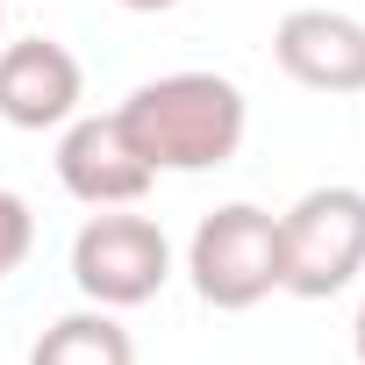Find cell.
I'll use <instances>...</instances> for the list:
<instances>
[{
    "instance_id": "cell-1",
    "label": "cell",
    "mask_w": 365,
    "mask_h": 365,
    "mask_svg": "<svg viewBox=\"0 0 365 365\" xmlns=\"http://www.w3.org/2000/svg\"><path fill=\"white\" fill-rule=\"evenodd\" d=\"M115 115H122V129H129V143L143 150L150 172H222L244 150V129H251V101L222 72L143 79Z\"/></svg>"
},
{
    "instance_id": "cell-2",
    "label": "cell",
    "mask_w": 365,
    "mask_h": 365,
    "mask_svg": "<svg viewBox=\"0 0 365 365\" xmlns=\"http://www.w3.org/2000/svg\"><path fill=\"white\" fill-rule=\"evenodd\" d=\"M187 279L208 308L244 315L265 294H279V215L258 201H222L187 237Z\"/></svg>"
},
{
    "instance_id": "cell-3",
    "label": "cell",
    "mask_w": 365,
    "mask_h": 365,
    "mask_svg": "<svg viewBox=\"0 0 365 365\" xmlns=\"http://www.w3.org/2000/svg\"><path fill=\"white\" fill-rule=\"evenodd\" d=\"M365 272V187H308L279 215V294L329 301Z\"/></svg>"
},
{
    "instance_id": "cell-4",
    "label": "cell",
    "mask_w": 365,
    "mask_h": 365,
    "mask_svg": "<svg viewBox=\"0 0 365 365\" xmlns=\"http://www.w3.org/2000/svg\"><path fill=\"white\" fill-rule=\"evenodd\" d=\"M172 279V237L136 208H93L72 237V287L93 308H143Z\"/></svg>"
},
{
    "instance_id": "cell-5",
    "label": "cell",
    "mask_w": 365,
    "mask_h": 365,
    "mask_svg": "<svg viewBox=\"0 0 365 365\" xmlns=\"http://www.w3.org/2000/svg\"><path fill=\"white\" fill-rule=\"evenodd\" d=\"M150 165L129 143L122 115H72L58 136V187L86 208H136L150 194Z\"/></svg>"
},
{
    "instance_id": "cell-6",
    "label": "cell",
    "mask_w": 365,
    "mask_h": 365,
    "mask_svg": "<svg viewBox=\"0 0 365 365\" xmlns=\"http://www.w3.org/2000/svg\"><path fill=\"white\" fill-rule=\"evenodd\" d=\"M86 101V72L65 43L51 36H15L0 43V122L8 129H65Z\"/></svg>"
},
{
    "instance_id": "cell-7",
    "label": "cell",
    "mask_w": 365,
    "mask_h": 365,
    "mask_svg": "<svg viewBox=\"0 0 365 365\" xmlns=\"http://www.w3.org/2000/svg\"><path fill=\"white\" fill-rule=\"evenodd\" d=\"M272 58L308 93H365V22L344 8H294L272 29Z\"/></svg>"
},
{
    "instance_id": "cell-8",
    "label": "cell",
    "mask_w": 365,
    "mask_h": 365,
    "mask_svg": "<svg viewBox=\"0 0 365 365\" xmlns=\"http://www.w3.org/2000/svg\"><path fill=\"white\" fill-rule=\"evenodd\" d=\"M29 365H136V344L129 329L115 322V308H72L58 315L36 344H29Z\"/></svg>"
},
{
    "instance_id": "cell-9",
    "label": "cell",
    "mask_w": 365,
    "mask_h": 365,
    "mask_svg": "<svg viewBox=\"0 0 365 365\" xmlns=\"http://www.w3.org/2000/svg\"><path fill=\"white\" fill-rule=\"evenodd\" d=\"M29 244H36V215H29V201H22L15 187H0V279L22 272Z\"/></svg>"
},
{
    "instance_id": "cell-10",
    "label": "cell",
    "mask_w": 365,
    "mask_h": 365,
    "mask_svg": "<svg viewBox=\"0 0 365 365\" xmlns=\"http://www.w3.org/2000/svg\"><path fill=\"white\" fill-rule=\"evenodd\" d=\"M115 8H129V15H165V8H179V0H115Z\"/></svg>"
},
{
    "instance_id": "cell-11",
    "label": "cell",
    "mask_w": 365,
    "mask_h": 365,
    "mask_svg": "<svg viewBox=\"0 0 365 365\" xmlns=\"http://www.w3.org/2000/svg\"><path fill=\"white\" fill-rule=\"evenodd\" d=\"M351 344H358V365H365V301H358V322H351Z\"/></svg>"
},
{
    "instance_id": "cell-12",
    "label": "cell",
    "mask_w": 365,
    "mask_h": 365,
    "mask_svg": "<svg viewBox=\"0 0 365 365\" xmlns=\"http://www.w3.org/2000/svg\"><path fill=\"white\" fill-rule=\"evenodd\" d=\"M0 29H8V0H0Z\"/></svg>"
}]
</instances>
